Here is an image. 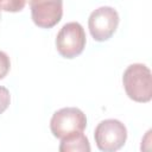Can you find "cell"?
<instances>
[{
	"label": "cell",
	"instance_id": "5",
	"mask_svg": "<svg viewBox=\"0 0 152 152\" xmlns=\"http://www.w3.org/2000/svg\"><path fill=\"white\" fill-rule=\"evenodd\" d=\"M119 13L109 6H102L93 11L88 19V27L91 37L96 42L108 40L119 25Z\"/></svg>",
	"mask_w": 152,
	"mask_h": 152
},
{
	"label": "cell",
	"instance_id": "8",
	"mask_svg": "<svg viewBox=\"0 0 152 152\" xmlns=\"http://www.w3.org/2000/svg\"><path fill=\"white\" fill-rule=\"evenodd\" d=\"M26 0H0V11L5 12H20L24 10Z\"/></svg>",
	"mask_w": 152,
	"mask_h": 152
},
{
	"label": "cell",
	"instance_id": "6",
	"mask_svg": "<svg viewBox=\"0 0 152 152\" xmlns=\"http://www.w3.org/2000/svg\"><path fill=\"white\" fill-rule=\"evenodd\" d=\"M31 17L40 28H51L63 15V0H30Z\"/></svg>",
	"mask_w": 152,
	"mask_h": 152
},
{
	"label": "cell",
	"instance_id": "7",
	"mask_svg": "<svg viewBox=\"0 0 152 152\" xmlns=\"http://www.w3.org/2000/svg\"><path fill=\"white\" fill-rule=\"evenodd\" d=\"M61 152H89L90 144L88 138L83 134V132H75L61 139L59 144Z\"/></svg>",
	"mask_w": 152,
	"mask_h": 152
},
{
	"label": "cell",
	"instance_id": "9",
	"mask_svg": "<svg viewBox=\"0 0 152 152\" xmlns=\"http://www.w3.org/2000/svg\"><path fill=\"white\" fill-rule=\"evenodd\" d=\"M11 69V61L6 52L0 50V80H2Z\"/></svg>",
	"mask_w": 152,
	"mask_h": 152
},
{
	"label": "cell",
	"instance_id": "10",
	"mask_svg": "<svg viewBox=\"0 0 152 152\" xmlns=\"http://www.w3.org/2000/svg\"><path fill=\"white\" fill-rule=\"evenodd\" d=\"M11 102V95L7 88L0 86V114H2L10 106Z\"/></svg>",
	"mask_w": 152,
	"mask_h": 152
},
{
	"label": "cell",
	"instance_id": "11",
	"mask_svg": "<svg viewBox=\"0 0 152 152\" xmlns=\"http://www.w3.org/2000/svg\"><path fill=\"white\" fill-rule=\"evenodd\" d=\"M0 20H1V13H0Z\"/></svg>",
	"mask_w": 152,
	"mask_h": 152
},
{
	"label": "cell",
	"instance_id": "2",
	"mask_svg": "<svg viewBox=\"0 0 152 152\" xmlns=\"http://www.w3.org/2000/svg\"><path fill=\"white\" fill-rule=\"evenodd\" d=\"M86 32L77 21L66 23L59 30L56 37V48L58 53L68 59L81 55L86 48Z\"/></svg>",
	"mask_w": 152,
	"mask_h": 152
},
{
	"label": "cell",
	"instance_id": "1",
	"mask_svg": "<svg viewBox=\"0 0 152 152\" xmlns=\"http://www.w3.org/2000/svg\"><path fill=\"white\" fill-rule=\"evenodd\" d=\"M122 83L127 96L135 102H150L152 99L151 70L141 63L127 66L122 76Z\"/></svg>",
	"mask_w": 152,
	"mask_h": 152
},
{
	"label": "cell",
	"instance_id": "3",
	"mask_svg": "<svg viewBox=\"0 0 152 152\" xmlns=\"http://www.w3.org/2000/svg\"><path fill=\"white\" fill-rule=\"evenodd\" d=\"M94 138L99 150L103 152H114L125 145L127 129L121 121L116 119H107L96 126Z\"/></svg>",
	"mask_w": 152,
	"mask_h": 152
},
{
	"label": "cell",
	"instance_id": "4",
	"mask_svg": "<svg viewBox=\"0 0 152 152\" xmlns=\"http://www.w3.org/2000/svg\"><path fill=\"white\" fill-rule=\"evenodd\" d=\"M86 126V114L76 107L62 108L55 112L50 120L51 133L58 139H62L75 132H83Z\"/></svg>",
	"mask_w": 152,
	"mask_h": 152
}]
</instances>
